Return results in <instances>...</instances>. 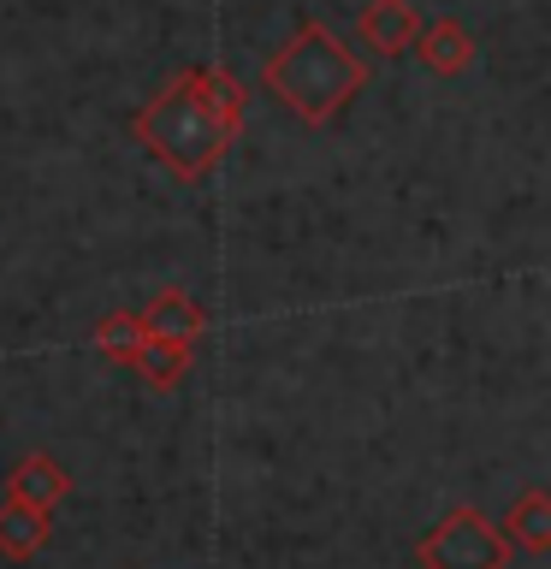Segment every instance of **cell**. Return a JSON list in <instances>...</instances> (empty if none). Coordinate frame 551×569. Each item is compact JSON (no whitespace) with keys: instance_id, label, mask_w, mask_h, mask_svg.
Instances as JSON below:
<instances>
[{"instance_id":"cell-2","label":"cell","mask_w":551,"mask_h":569,"mask_svg":"<svg viewBox=\"0 0 551 569\" xmlns=\"http://www.w3.org/2000/svg\"><path fill=\"white\" fill-rule=\"evenodd\" d=\"M261 89L291 107L302 124H332L368 89V60L350 53L320 18H302L261 60Z\"/></svg>"},{"instance_id":"cell-8","label":"cell","mask_w":551,"mask_h":569,"mask_svg":"<svg viewBox=\"0 0 551 569\" xmlns=\"http://www.w3.org/2000/svg\"><path fill=\"white\" fill-rule=\"evenodd\" d=\"M48 540H53V510H30L18 498L0 505V551L12 563H30L36 551H48Z\"/></svg>"},{"instance_id":"cell-10","label":"cell","mask_w":551,"mask_h":569,"mask_svg":"<svg viewBox=\"0 0 551 569\" xmlns=\"http://www.w3.org/2000/svg\"><path fill=\"white\" fill-rule=\"evenodd\" d=\"M498 533H504L510 546H522V551H545V546H551V505H545V492L528 487V492L510 505L504 522H498Z\"/></svg>"},{"instance_id":"cell-4","label":"cell","mask_w":551,"mask_h":569,"mask_svg":"<svg viewBox=\"0 0 551 569\" xmlns=\"http://www.w3.org/2000/svg\"><path fill=\"white\" fill-rule=\"evenodd\" d=\"M137 320L149 338H172V345H196V338L208 332V309L190 291H178V284H160V291L137 309Z\"/></svg>"},{"instance_id":"cell-9","label":"cell","mask_w":551,"mask_h":569,"mask_svg":"<svg viewBox=\"0 0 551 569\" xmlns=\"http://www.w3.org/2000/svg\"><path fill=\"white\" fill-rule=\"evenodd\" d=\"M131 368L142 373V386L149 391H178L190 373V345H172V338H142Z\"/></svg>"},{"instance_id":"cell-5","label":"cell","mask_w":551,"mask_h":569,"mask_svg":"<svg viewBox=\"0 0 551 569\" xmlns=\"http://www.w3.org/2000/svg\"><path fill=\"white\" fill-rule=\"evenodd\" d=\"M355 30H362V42L380 53V60H398V53H409V42H415L421 12H415V0H368L362 18H355Z\"/></svg>"},{"instance_id":"cell-7","label":"cell","mask_w":551,"mask_h":569,"mask_svg":"<svg viewBox=\"0 0 551 569\" xmlns=\"http://www.w3.org/2000/svg\"><path fill=\"white\" fill-rule=\"evenodd\" d=\"M415 60L433 71V78H462V71L474 66V36L457 24V18H433V24L415 30Z\"/></svg>"},{"instance_id":"cell-6","label":"cell","mask_w":551,"mask_h":569,"mask_svg":"<svg viewBox=\"0 0 551 569\" xmlns=\"http://www.w3.org/2000/svg\"><path fill=\"white\" fill-rule=\"evenodd\" d=\"M7 498H18V505H30V510L66 505V498H71L66 462H60V457H48V451L18 457V462H12V475H7Z\"/></svg>"},{"instance_id":"cell-3","label":"cell","mask_w":551,"mask_h":569,"mask_svg":"<svg viewBox=\"0 0 551 569\" xmlns=\"http://www.w3.org/2000/svg\"><path fill=\"white\" fill-rule=\"evenodd\" d=\"M510 551L515 546L498 533L492 516L462 505V510H444L415 540V563L421 569H510Z\"/></svg>"},{"instance_id":"cell-11","label":"cell","mask_w":551,"mask_h":569,"mask_svg":"<svg viewBox=\"0 0 551 569\" xmlns=\"http://www.w3.org/2000/svg\"><path fill=\"white\" fill-rule=\"evenodd\" d=\"M142 320H137V309H119V315H107L101 327H96V350L107 356V362H119V368H131V356H137V345H142Z\"/></svg>"},{"instance_id":"cell-1","label":"cell","mask_w":551,"mask_h":569,"mask_svg":"<svg viewBox=\"0 0 551 569\" xmlns=\"http://www.w3.org/2000/svg\"><path fill=\"white\" fill-rule=\"evenodd\" d=\"M249 96L226 66H190L172 78L154 101L131 113V137L167 167L178 184H202L226 160V149L243 137Z\"/></svg>"}]
</instances>
